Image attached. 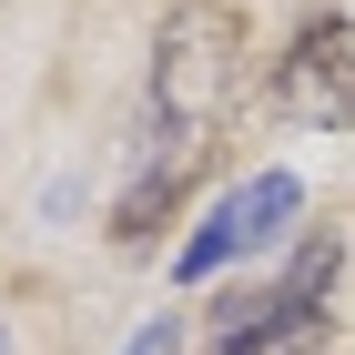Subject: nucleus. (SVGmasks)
Returning <instances> with one entry per match:
<instances>
[{"label": "nucleus", "instance_id": "20e7f679", "mask_svg": "<svg viewBox=\"0 0 355 355\" xmlns=\"http://www.w3.org/2000/svg\"><path fill=\"white\" fill-rule=\"evenodd\" d=\"M132 355H183V325H173V315H163V325H142V335H132Z\"/></svg>", "mask_w": 355, "mask_h": 355}, {"label": "nucleus", "instance_id": "7ed1b4c3", "mask_svg": "<svg viewBox=\"0 0 355 355\" xmlns=\"http://www.w3.org/2000/svg\"><path fill=\"white\" fill-rule=\"evenodd\" d=\"M223 355H325V315H284V325L223 335Z\"/></svg>", "mask_w": 355, "mask_h": 355}, {"label": "nucleus", "instance_id": "39448f33", "mask_svg": "<svg viewBox=\"0 0 355 355\" xmlns=\"http://www.w3.org/2000/svg\"><path fill=\"white\" fill-rule=\"evenodd\" d=\"M0 355H10V345H0Z\"/></svg>", "mask_w": 355, "mask_h": 355}, {"label": "nucleus", "instance_id": "f257e3e1", "mask_svg": "<svg viewBox=\"0 0 355 355\" xmlns=\"http://www.w3.org/2000/svg\"><path fill=\"white\" fill-rule=\"evenodd\" d=\"M304 214V183L295 173H254V183H234L214 203V223L183 244V274H223L234 254H264V244H284V223Z\"/></svg>", "mask_w": 355, "mask_h": 355}, {"label": "nucleus", "instance_id": "f03ea898", "mask_svg": "<svg viewBox=\"0 0 355 355\" xmlns=\"http://www.w3.org/2000/svg\"><path fill=\"white\" fill-rule=\"evenodd\" d=\"M284 102H295L304 122H335V132L355 122V31L345 21L295 31V51H284Z\"/></svg>", "mask_w": 355, "mask_h": 355}]
</instances>
